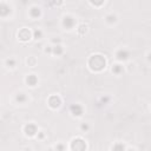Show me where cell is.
<instances>
[{"label": "cell", "mask_w": 151, "mask_h": 151, "mask_svg": "<svg viewBox=\"0 0 151 151\" xmlns=\"http://www.w3.org/2000/svg\"><path fill=\"white\" fill-rule=\"evenodd\" d=\"M87 66L92 72H101L106 67V59L99 53L92 54L87 60Z\"/></svg>", "instance_id": "1"}, {"label": "cell", "mask_w": 151, "mask_h": 151, "mask_svg": "<svg viewBox=\"0 0 151 151\" xmlns=\"http://www.w3.org/2000/svg\"><path fill=\"white\" fill-rule=\"evenodd\" d=\"M70 150L71 151H86L87 144L81 137H76L70 143Z\"/></svg>", "instance_id": "2"}, {"label": "cell", "mask_w": 151, "mask_h": 151, "mask_svg": "<svg viewBox=\"0 0 151 151\" xmlns=\"http://www.w3.org/2000/svg\"><path fill=\"white\" fill-rule=\"evenodd\" d=\"M32 38H33V31H31L29 28L22 27V28L19 29V32H18V39L20 41L26 42V41H29Z\"/></svg>", "instance_id": "3"}, {"label": "cell", "mask_w": 151, "mask_h": 151, "mask_svg": "<svg viewBox=\"0 0 151 151\" xmlns=\"http://www.w3.org/2000/svg\"><path fill=\"white\" fill-rule=\"evenodd\" d=\"M61 26H63L65 29H67V31L72 29V28L76 26V18H74L73 15H71V14L64 15L63 19H61Z\"/></svg>", "instance_id": "4"}, {"label": "cell", "mask_w": 151, "mask_h": 151, "mask_svg": "<svg viewBox=\"0 0 151 151\" xmlns=\"http://www.w3.org/2000/svg\"><path fill=\"white\" fill-rule=\"evenodd\" d=\"M39 132L38 130V126L34 124V123H28L24 126V133L27 136V137H34L37 136Z\"/></svg>", "instance_id": "5"}, {"label": "cell", "mask_w": 151, "mask_h": 151, "mask_svg": "<svg viewBox=\"0 0 151 151\" xmlns=\"http://www.w3.org/2000/svg\"><path fill=\"white\" fill-rule=\"evenodd\" d=\"M47 104L51 109H59L60 105H61V98L58 94H52L47 99Z\"/></svg>", "instance_id": "6"}, {"label": "cell", "mask_w": 151, "mask_h": 151, "mask_svg": "<svg viewBox=\"0 0 151 151\" xmlns=\"http://www.w3.org/2000/svg\"><path fill=\"white\" fill-rule=\"evenodd\" d=\"M11 13H12V6L8 5L7 2L2 1V2L0 4V15H1V18H6V17H8Z\"/></svg>", "instance_id": "7"}, {"label": "cell", "mask_w": 151, "mask_h": 151, "mask_svg": "<svg viewBox=\"0 0 151 151\" xmlns=\"http://www.w3.org/2000/svg\"><path fill=\"white\" fill-rule=\"evenodd\" d=\"M70 111L73 117H81L84 113V107L80 104H72L70 106Z\"/></svg>", "instance_id": "8"}, {"label": "cell", "mask_w": 151, "mask_h": 151, "mask_svg": "<svg viewBox=\"0 0 151 151\" xmlns=\"http://www.w3.org/2000/svg\"><path fill=\"white\" fill-rule=\"evenodd\" d=\"M116 58L118 61H126L130 58V52L125 48H120L116 52Z\"/></svg>", "instance_id": "9"}, {"label": "cell", "mask_w": 151, "mask_h": 151, "mask_svg": "<svg viewBox=\"0 0 151 151\" xmlns=\"http://www.w3.org/2000/svg\"><path fill=\"white\" fill-rule=\"evenodd\" d=\"M28 14H29V17L32 18V19H38V18H40L41 17V8L39 7V6H32L31 8H29V11H28Z\"/></svg>", "instance_id": "10"}, {"label": "cell", "mask_w": 151, "mask_h": 151, "mask_svg": "<svg viewBox=\"0 0 151 151\" xmlns=\"http://www.w3.org/2000/svg\"><path fill=\"white\" fill-rule=\"evenodd\" d=\"M25 81L28 86L31 87H34L37 84H38V77L34 74V73H31V74H27L26 78H25Z\"/></svg>", "instance_id": "11"}, {"label": "cell", "mask_w": 151, "mask_h": 151, "mask_svg": "<svg viewBox=\"0 0 151 151\" xmlns=\"http://www.w3.org/2000/svg\"><path fill=\"white\" fill-rule=\"evenodd\" d=\"M118 21V17L114 13H109L105 15V22L109 25H114Z\"/></svg>", "instance_id": "12"}, {"label": "cell", "mask_w": 151, "mask_h": 151, "mask_svg": "<svg viewBox=\"0 0 151 151\" xmlns=\"http://www.w3.org/2000/svg\"><path fill=\"white\" fill-rule=\"evenodd\" d=\"M111 72L116 76H120L124 72V66L122 64H113L111 67Z\"/></svg>", "instance_id": "13"}, {"label": "cell", "mask_w": 151, "mask_h": 151, "mask_svg": "<svg viewBox=\"0 0 151 151\" xmlns=\"http://www.w3.org/2000/svg\"><path fill=\"white\" fill-rule=\"evenodd\" d=\"M111 151H126V146L122 142H117L111 146Z\"/></svg>", "instance_id": "14"}, {"label": "cell", "mask_w": 151, "mask_h": 151, "mask_svg": "<svg viewBox=\"0 0 151 151\" xmlns=\"http://www.w3.org/2000/svg\"><path fill=\"white\" fill-rule=\"evenodd\" d=\"M15 100H17V103H19V104H24V103L27 101V96H26L24 92H18V93L15 94Z\"/></svg>", "instance_id": "15"}, {"label": "cell", "mask_w": 151, "mask_h": 151, "mask_svg": "<svg viewBox=\"0 0 151 151\" xmlns=\"http://www.w3.org/2000/svg\"><path fill=\"white\" fill-rule=\"evenodd\" d=\"M64 53V48L61 45H53L52 46V54L53 55H61Z\"/></svg>", "instance_id": "16"}, {"label": "cell", "mask_w": 151, "mask_h": 151, "mask_svg": "<svg viewBox=\"0 0 151 151\" xmlns=\"http://www.w3.org/2000/svg\"><path fill=\"white\" fill-rule=\"evenodd\" d=\"M87 31H88V27H87V25H85V24H80V25L78 26V28H77V33H78L80 37L85 35V34L87 33Z\"/></svg>", "instance_id": "17"}, {"label": "cell", "mask_w": 151, "mask_h": 151, "mask_svg": "<svg viewBox=\"0 0 151 151\" xmlns=\"http://www.w3.org/2000/svg\"><path fill=\"white\" fill-rule=\"evenodd\" d=\"M42 35H44V33H42V31H41L40 28H35V29L33 31V39L40 40V39L42 38Z\"/></svg>", "instance_id": "18"}, {"label": "cell", "mask_w": 151, "mask_h": 151, "mask_svg": "<svg viewBox=\"0 0 151 151\" xmlns=\"http://www.w3.org/2000/svg\"><path fill=\"white\" fill-rule=\"evenodd\" d=\"M26 64H27L29 67H34V66L37 65V59H35V57H33V55L28 57V58L26 59Z\"/></svg>", "instance_id": "19"}, {"label": "cell", "mask_w": 151, "mask_h": 151, "mask_svg": "<svg viewBox=\"0 0 151 151\" xmlns=\"http://www.w3.org/2000/svg\"><path fill=\"white\" fill-rule=\"evenodd\" d=\"M5 63H6V66L7 67H11V68L15 67V65H17V61H15L14 58H8V59H6Z\"/></svg>", "instance_id": "20"}, {"label": "cell", "mask_w": 151, "mask_h": 151, "mask_svg": "<svg viewBox=\"0 0 151 151\" xmlns=\"http://www.w3.org/2000/svg\"><path fill=\"white\" fill-rule=\"evenodd\" d=\"M65 149H66V146L63 143H57L54 146V151H65Z\"/></svg>", "instance_id": "21"}, {"label": "cell", "mask_w": 151, "mask_h": 151, "mask_svg": "<svg viewBox=\"0 0 151 151\" xmlns=\"http://www.w3.org/2000/svg\"><path fill=\"white\" fill-rule=\"evenodd\" d=\"M88 129H90V125H88L87 123H81V124H80V130H81L83 132H87Z\"/></svg>", "instance_id": "22"}, {"label": "cell", "mask_w": 151, "mask_h": 151, "mask_svg": "<svg viewBox=\"0 0 151 151\" xmlns=\"http://www.w3.org/2000/svg\"><path fill=\"white\" fill-rule=\"evenodd\" d=\"M105 2L104 1H100V2H92V1H90V5H92V6H94V7H100V6H103Z\"/></svg>", "instance_id": "23"}, {"label": "cell", "mask_w": 151, "mask_h": 151, "mask_svg": "<svg viewBox=\"0 0 151 151\" xmlns=\"http://www.w3.org/2000/svg\"><path fill=\"white\" fill-rule=\"evenodd\" d=\"M44 52L45 53H48V54H52V46H46L44 48Z\"/></svg>", "instance_id": "24"}, {"label": "cell", "mask_w": 151, "mask_h": 151, "mask_svg": "<svg viewBox=\"0 0 151 151\" xmlns=\"http://www.w3.org/2000/svg\"><path fill=\"white\" fill-rule=\"evenodd\" d=\"M44 136H45V134H44V132H42V131H39V132H38V134H37V137H38L39 139H42V138H44Z\"/></svg>", "instance_id": "25"}, {"label": "cell", "mask_w": 151, "mask_h": 151, "mask_svg": "<svg viewBox=\"0 0 151 151\" xmlns=\"http://www.w3.org/2000/svg\"><path fill=\"white\" fill-rule=\"evenodd\" d=\"M146 58H147V60L151 63V52H149V53L146 54Z\"/></svg>", "instance_id": "26"}, {"label": "cell", "mask_w": 151, "mask_h": 151, "mask_svg": "<svg viewBox=\"0 0 151 151\" xmlns=\"http://www.w3.org/2000/svg\"><path fill=\"white\" fill-rule=\"evenodd\" d=\"M126 151H136V150L132 149V147H129V149H126Z\"/></svg>", "instance_id": "27"}, {"label": "cell", "mask_w": 151, "mask_h": 151, "mask_svg": "<svg viewBox=\"0 0 151 151\" xmlns=\"http://www.w3.org/2000/svg\"><path fill=\"white\" fill-rule=\"evenodd\" d=\"M48 151H54V149H52V147H51V149H48Z\"/></svg>", "instance_id": "28"}]
</instances>
